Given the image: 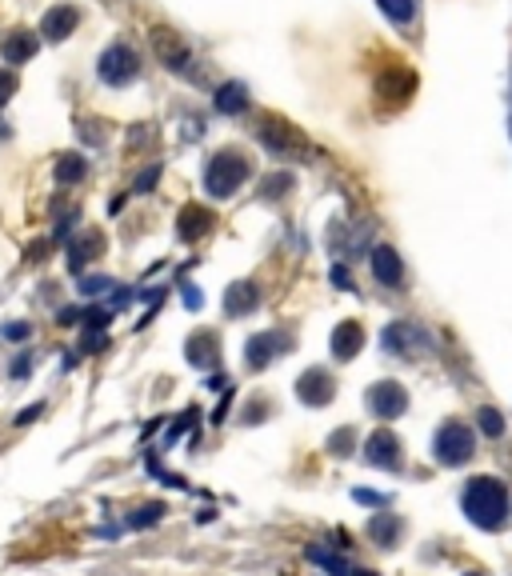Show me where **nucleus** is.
<instances>
[{
	"label": "nucleus",
	"mask_w": 512,
	"mask_h": 576,
	"mask_svg": "<svg viewBox=\"0 0 512 576\" xmlns=\"http://www.w3.org/2000/svg\"><path fill=\"white\" fill-rule=\"evenodd\" d=\"M460 508H464V516H468L476 528H484V532L504 528L508 524V516H512L508 488H504L496 476H472L468 484H464Z\"/></svg>",
	"instance_id": "obj_1"
},
{
	"label": "nucleus",
	"mask_w": 512,
	"mask_h": 576,
	"mask_svg": "<svg viewBox=\"0 0 512 576\" xmlns=\"http://www.w3.org/2000/svg\"><path fill=\"white\" fill-rule=\"evenodd\" d=\"M248 160L240 156L236 148H224V152H216L212 160H208V168H204V188L212 192L216 200H228L232 192H240V184L248 180Z\"/></svg>",
	"instance_id": "obj_2"
},
{
	"label": "nucleus",
	"mask_w": 512,
	"mask_h": 576,
	"mask_svg": "<svg viewBox=\"0 0 512 576\" xmlns=\"http://www.w3.org/2000/svg\"><path fill=\"white\" fill-rule=\"evenodd\" d=\"M472 448H476V436H472V428H464V420H444L432 436V456L444 468H460L472 456Z\"/></svg>",
	"instance_id": "obj_3"
},
{
	"label": "nucleus",
	"mask_w": 512,
	"mask_h": 576,
	"mask_svg": "<svg viewBox=\"0 0 512 576\" xmlns=\"http://www.w3.org/2000/svg\"><path fill=\"white\" fill-rule=\"evenodd\" d=\"M96 72H100L104 84L120 88V84H128V80H136V72H140V56H136L128 44H108L100 52V60H96Z\"/></svg>",
	"instance_id": "obj_4"
},
{
	"label": "nucleus",
	"mask_w": 512,
	"mask_h": 576,
	"mask_svg": "<svg viewBox=\"0 0 512 576\" xmlns=\"http://www.w3.org/2000/svg\"><path fill=\"white\" fill-rule=\"evenodd\" d=\"M364 404H368V412L380 416V420H396L408 408V392L400 388L396 380H376L372 388L364 392Z\"/></svg>",
	"instance_id": "obj_5"
},
{
	"label": "nucleus",
	"mask_w": 512,
	"mask_h": 576,
	"mask_svg": "<svg viewBox=\"0 0 512 576\" xmlns=\"http://www.w3.org/2000/svg\"><path fill=\"white\" fill-rule=\"evenodd\" d=\"M296 396H300V404L308 408H324L328 400L336 396V380L328 368H308V372H300V380H296Z\"/></svg>",
	"instance_id": "obj_6"
},
{
	"label": "nucleus",
	"mask_w": 512,
	"mask_h": 576,
	"mask_svg": "<svg viewBox=\"0 0 512 576\" xmlns=\"http://www.w3.org/2000/svg\"><path fill=\"white\" fill-rule=\"evenodd\" d=\"M288 336L280 332V328H268V332H256L252 340H248V368H264L268 364V360H276L280 352H288Z\"/></svg>",
	"instance_id": "obj_7"
},
{
	"label": "nucleus",
	"mask_w": 512,
	"mask_h": 576,
	"mask_svg": "<svg viewBox=\"0 0 512 576\" xmlns=\"http://www.w3.org/2000/svg\"><path fill=\"white\" fill-rule=\"evenodd\" d=\"M380 344L388 352H396V356H412V352L424 344V332L412 324V320H392V324L380 332Z\"/></svg>",
	"instance_id": "obj_8"
},
{
	"label": "nucleus",
	"mask_w": 512,
	"mask_h": 576,
	"mask_svg": "<svg viewBox=\"0 0 512 576\" xmlns=\"http://www.w3.org/2000/svg\"><path fill=\"white\" fill-rule=\"evenodd\" d=\"M364 460L376 468H400V440L388 428H376L364 444Z\"/></svg>",
	"instance_id": "obj_9"
},
{
	"label": "nucleus",
	"mask_w": 512,
	"mask_h": 576,
	"mask_svg": "<svg viewBox=\"0 0 512 576\" xmlns=\"http://www.w3.org/2000/svg\"><path fill=\"white\" fill-rule=\"evenodd\" d=\"M184 348H188L184 356H188L192 368H216V360H220V340H216V332H208V328L192 332Z\"/></svg>",
	"instance_id": "obj_10"
},
{
	"label": "nucleus",
	"mask_w": 512,
	"mask_h": 576,
	"mask_svg": "<svg viewBox=\"0 0 512 576\" xmlns=\"http://www.w3.org/2000/svg\"><path fill=\"white\" fill-rule=\"evenodd\" d=\"M328 348H332L336 360H352L360 348H364V328H360L356 320H340V324L332 328V340H328Z\"/></svg>",
	"instance_id": "obj_11"
},
{
	"label": "nucleus",
	"mask_w": 512,
	"mask_h": 576,
	"mask_svg": "<svg viewBox=\"0 0 512 576\" xmlns=\"http://www.w3.org/2000/svg\"><path fill=\"white\" fill-rule=\"evenodd\" d=\"M76 24H80L76 8H72V4H56V8H48V12H44L40 32H44L48 40H64V36H72V32H76Z\"/></svg>",
	"instance_id": "obj_12"
},
{
	"label": "nucleus",
	"mask_w": 512,
	"mask_h": 576,
	"mask_svg": "<svg viewBox=\"0 0 512 576\" xmlns=\"http://www.w3.org/2000/svg\"><path fill=\"white\" fill-rule=\"evenodd\" d=\"M256 300H260V292H256V284H248V280H236V284L224 288V312H228V316H248V312L256 308Z\"/></svg>",
	"instance_id": "obj_13"
},
{
	"label": "nucleus",
	"mask_w": 512,
	"mask_h": 576,
	"mask_svg": "<svg viewBox=\"0 0 512 576\" xmlns=\"http://www.w3.org/2000/svg\"><path fill=\"white\" fill-rule=\"evenodd\" d=\"M176 224H180V228H176L180 232V240H200L216 224V216L208 212L204 204H188V208H180V220Z\"/></svg>",
	"instance_id": "obj_14"
},
{
	"label": "nucleus",
	"mask_w": 512,
	"mask_h": 576,
	"mask_svg": "<svg viewBox=\"0 0 512 576\" xmlns=\"http://www.w3.org/2000/svg\"><path fill=\"white\" fill-rule=\"evenodd\" d=\"M32 52H36V36H32L28 28H16V32H8V36L0 40V56H4V64H24V60H32Z\"/></svg>",
	"instance_id": "obj_15"
},
{
	"label": "nucleus",
	"mask_w": 512,
	"mask_h": 576,
	"mask_svg": "<svg viewBox=\"0 0 512 576\" xmlns=\"http://www.w3.org/2000/svg\"><path fill=\"white\" fill-rule=\"evenodd\" d=\"M372 276L380 280V284H400V280H404V264H400V256L392 252L388 244L372 248Z\"/></svg>",
	"instance_id": "obj_16"
},
{
	"label": "nucleus",
	"mask_w": 512,
	"mask_h": 576,
	"mask_svg": "<svg viewBox=\"0 0 512 576\" xmlns=\"http://www.w3.org/2000/svg\"><path fill=\"white\" fill-rule=\"evenodd\" d=\"M216 108H220L224 116H236V112H244V108H248V88L240 84V80L224 84L220 92H216Z\"/></svg>",
	"instance_id": "obj_17"
},
{
	"label": "nucleus",
	"mask_w": 512,
	"mask_h": 576,
	"mask_svg": "<svg viewBox=\"0 0 512 576\" xmlns=\"http://www.w3.org/2000/svg\"><path fill=\"white\" fill-rule=\"evenodd\" d=\"M396 532H400V520L392 516V512H380V516L368 520V536H372V540H380V548H392Z\"/></svg>",
	"instance_id": "obj_18"
},
{
	"label": "nucleus",
	"mask_w": 512,
	"mask_h": 576,
	"mask_svg": "<svg viewBox=\"0 0 512 576\" xmlns=\"http://www.w3.org/2000/svg\"><path fill=\"white\" fill-rule=\"evenodd\" d=\"M100 248H104V236H100V232H84V236H80L76 244L68 248V264L80 272V268H84V260H88V256H92V252H100Z\"/></svg>",
	"instance_id": "obj_19"
},
{
	"label": "nucleus",
	"mask_w": 512,
	"mask_h": 576,
	"mask_svg": "<svg viewBox=\"0 0 512 576\" xmlns=\"http://www.w3.org/2000/svg\"><path fill=\"white\" fill-rule=\"evenodd\" d=\"M376 4L392 24H408L416 16V0H376Z\"/></svg>",
	"instance_id": "obj_20"
},
{
	"label": "nucleus",
	"mask_w": 512,
	"mask_h": 576,
	"mask_svg": "<svg viewBox=\"0 0 512 576\" xmlns=\"http://www.w3.org/2000/svg\"><path fill=\"white\" fill-rule=\"evenodd\" d=\"M84 172H88V164L80 152H68V156H60V164H56V176H60L64 184H76Z\"/></svg>",
	"instance_id": "obj_21"
},
{
	"label": "nucleus",
	"mask_w": 512,
	"mask_h": 576,
	"mask_svg": "<svg viewBox=\"0 0 512 576\" xmlns=\"http://www.w3.org/2000/svg\"><path fill=\"white\" fill-rule=\"evenodd\" d=\"M476 420H480V432H484V436H504V416L496 412V408H480Z\"/></svg>",
	"instance_id": "obj_22"
},
{
	"label": "nucleus",
	"mask_w": 512,
	"mask_h": 576,
	"mask_svg": "<svg viewBox=\"0 0 512 576\" xmlns=\"http://www.w3.org/2000/svg\"><path fill=\"white\" fill-rule=\"evenodd\" d=\"M160 516H164V504H144L136 516H128V528H148V524H156Z\"/></svg>",
	"instance_id": "obj_23"
},
{
	"label": "nucleus",
	"mask_w": 512,
	"mask_h": 576,
	"mask_svg": "<svg viewBox=\"0 0 512 576\" xmlns=\"http://www.w3.org/2000/svg\"><path fill=\"white\" fill-rule=\"evenodd\" d=\"M108 288H116V280H112V276H88V280H80V292H84V296H104Z\"/></svg>",
	"instance_id": "obj_24"
},
{
	"label": "nucleus",
	"mask_w": 512,
	"mask_h": 576,
	"mask_svg": "<svg viewBox=\"0 0 512 576\" xmlns=\"http://www.w3.org/2000/svg\"><path fill=\"white\" fill-rule=\"evenodd\" d=\"M28 332H32V324H4V328H0V336H4V340H24Z\"/></svg>",
	"instance_id": "obj_25"
},
{
	"label": "nucleus",
	"mask_w": 512,
	"mask_h": 576,
	"mask_svg": "<svg viewBox=\"0 0 512 576\" xmlns=\"http://www.w3.org/2000/svg\"><path fill=\"white\" fill-rule=\"evenodd\" d=\"M352 496H356L360 504H380V508H384V496H380V492H368V488H356Z\"/></svg>",
	"instance_id": "obj_26"
},
{
	"label": "nucleus",
	"mask_w": 512,
	"mask_h": 576,
	"mask_svg": "<svg viewBox=\"0 0 512 576\" xmlns=\"http://www.w3.org/2000/svg\"><path fill=\"white\" fill-rule=\"evenodd\" d=\"M12 88H16V76H12V72H0V104L8 100V92H12Z\"/></svg>",
	"instance_id": "obj_27"
},
{
	"label": "nucleus",
	"mask_w": 512,
	"mask_h": 576,
	"mask_svg": "<svg viewBox=\"0 0 512 576\" xmlns=\"http://www.w3.org/2000/svg\"><path fill=\"white\" fill-rule=\"evenodd\" d=\"M156 172H160V168H148V172H144L140 180H136V192H148V188H152V180H156Z\"/></svg>",
	"instance_id": "obj_28"
},
{
	"label": "nucleus",
	"mask_w": 512,
	"mask_h": 576,
	"mask_svg": "<svg viewBox=\"0 0 512 576\" xmlns=\"http://www.w3.org/2000/svg\"><path fill=\"white\" fill-rule=\"evenodd\" d=\"M184 304H188V308H200V304H204V296H200L196 288H184Z\"/></svg>",
	"instance_id": "obj_29"
},
{
	"label": "nucleus",
	"mask_w": 512,
	"mask_h": 576,
	"mask_svg": "<svg viewBox=\"0 0 512 576\" xmlns=\"http://www.w3.org/2000/svg\"><path fill=\"white\" fill-rule=\"evenodd\" d=\"M332 284L348 288V284H352V280H348V268H340V264H336V268H332Z\"/></svg>",
	"instance_id": "obj_30"
},
{
	"label": "nucleus",
	"mask_w": 512,
	"mask_h": 576,
	"mask_svg": "<svg viewBox=\"0 0 512 576\" xmlns=\"http://www.w3.org/2000/svg\"><path fill=\"white\" fill-rule=\"evenodd\" d=\"M24 372H28V352H24V356H16V364H12V376H16V380H20Z\"/></svg>",
	"instance_id": "obj_31"
},
{
	"label": "nucleus",
	"mask_w": 512,
	"mask_h": 576,
	"mask_svg": "<svg viewBox=\"0 0 512 576\" xmlns=\"http://www.w3.org/2000/svg\"><path fill=\"white\" fill-rule=\"evenodd\" d=\"M36 412H44V404H32V408H24V412L16 416V424H28V420H32V416H36Z\"/></svg>",
	"instance_id": "obj_32"
},
{
	"label": "nucleus",
	"mask_w": 512,
	"mask_h": 576,
	"mask_svg": "<svg viewBox=\"0 0 512 576\" xmlns=\"http://www.w3.org/2000/svg\"><path fill=\"white\" fill-rule=\"evenodd\" d=\"M464 576H480V572H464Z\"/></svg>",
	"instance_id": "obj_33"
}]
</instances>
